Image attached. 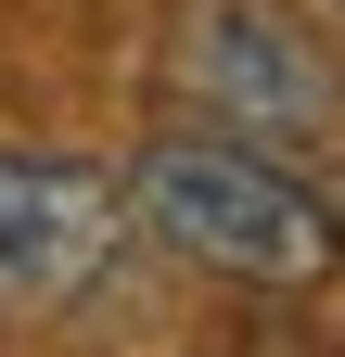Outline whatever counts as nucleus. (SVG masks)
<instances>
[{
    "mask_svg": "<svg viewBox=\"0 0 345 357\" xmlns=\"http://www.w3.org/2000/svg\"><path fill=\"white\" fill-rule=\"evenodd\" d=\"M128 217H141L166 255H192L205 281H243V294H307L345 255V217L281 153L205 141V128H166V141L128 166Z\"/></svg>",
    "mask_w": 345,
    "mask_h": 357,
    "instance_id": "1",
    "label": "nucleus"
},
{
    "mask_svg": "<svg viewBox=\"0 0 345 357\" xmlns=\"http://www.w3.org/2000/svg\"><path fill=\"white\" fill-rule=\"evenodd\" d=\"M166 102L205 115V141L294 153V141H332L345 77H332V52L281 0H192L179 38H166Z\"/></svg>",
    "mask_w": 345,
    "mask_h": 357,
    "instance_id": "2",
    "label": "nucleus"
},
{
    "mask_svg": "<svg viewBox=\"0 0 345 357\" xmlns=\"http://www.w3.org/2000/svg\"><path fill=\"white\" fill-rule=\"evenodd\" d=\"M128 243V178L77 153H0V319H52L115 268Z\"/></svg>",
    "mask_w": 345,
    "mask_h": 357,
    "instance_id": "3",
    "label": "nucleus"
},
{
    "mask_svg": "<svg viewBox=\"0 0 345 357\" xmlns=\"http://www.w3.org/2000/svg\"><path fill=\"white\" fill-rule=\"evenodd\" d=\"M332 13H345V0H332Z\"/></svg>",
    "mask_w": 345,
    "mask_h": 357,
    "instance_id": "4",
    "label": "nucleus"
}]
</instances>
